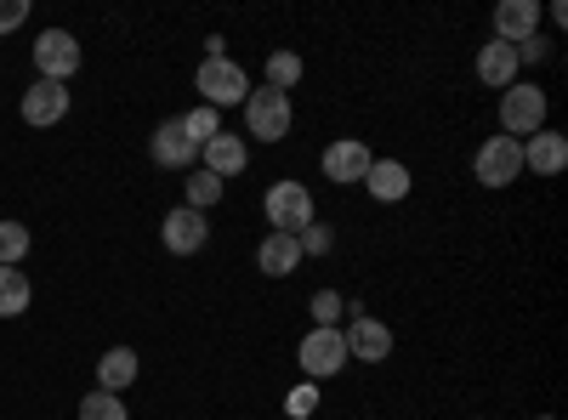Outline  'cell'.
I'll return each instance as SVG.
<instances>
[{
    "label": "cell",
    "mask_w": 568,
    "mask_h": 420,
    "mask_svg": "<svg viewBox=\"0 0 568 420\" xmlns=\"http://www.w3.org/2000/svg\"><path fill=\"white\" fill-rule=\"evenodd\" d=\"M194 91H200V103L216 109V114H222V109H245V98H251V74L222 52V58H205V63L194 69Z\"/></svg>",
    "instance_id": "1"
},
{
    "label": "cell",
    "mask_w": 568,
    "mask_h": 420,
    "mask_svg": "<svg viewBox=\"0 0 568 420\" xmlns=\"http://www.w3.org/2000/svg\"><path fill=\"white\" fill-rule=\"evenodd\" d=\"M262 216H267L273 233H302V227L318 222V199H313L307 182L284 176V182H273V188L262 194Z\"/></svg>",
    "instance_id": "2"
},
{
    "label": "cell",
    "mask_w": 568,
    "mask_h": 420,
    "mask_svg": "<svg viewBox=\"0 0 568 420\" xmlns=\"http://www.w3.org/2000/svg\"><path fill=\"white\" fill-rule=\"evenodd\" d=\"M535 131H546V91L535 80H517V85L500 91V136L529 143Z\"/></svg>",
    "instance_id": "3"
},
{
    "label": "cell",
    "mask_w": 568,
    "mask_h": 420,
    "mask_svg": "<svg viewBox=\"0 0 568 420\" xmlns=\"http://www.w3.org/2000/svg\"><path fill=\"white\" fill-rule=\"evenodd\" d=\"M291 120H296V109H291L284 91L251 85V98H245V131L251 136H262V143H284V136H291Z\"/></svg>",
    "instance_id": "4"
},
{
    "label": "cell",
    "mask_w": 568,
    "mask_h": 420,
    "mask_svg": "<svg viewBox=\"0 0 568 420\" xmlns=\"http://www.w3.org/2000/svg\"><path fill=\"white\" fill-rule=\"evenodd\" d=\"M296 363H302L307 381L342 376V369L353 363V358H347V336H342V330H318V324H313V330L302 336V347H296Z\"/></svg>",
    "instance_id": "5"
},
{
    "label": "cell",
    "mask_w": 568,
    "mask_h": 420,
    "mask_svg": "<svg viewBox=\"0 0 568 420\" xmlns=\"http://www.w3.org/2000/svg\"><path fill=\"white\" fill-rule=\"evenodd\" d=\"M74 74H80V40L69 29H40L34 34V80L69 85Z\"/></svg>",
    "instance_id": "6"
},
{
    "label": "cell",
    "mask_w": 568,
    "mask_h": 420,
    "mask_svg": "<svg viewBox=\"0 0 568 420\" xmlns=\"http://www.w3.org/2000/svg\"><path fill=\"white\" fill-rule=\"evenodd\" d=\"M471 176L484 182V188H511L517 176H524V143H511V136H489L471 160Z\"/></svg>",
    "instance_id": "7"
},
{
    "label": "cell",
    "mask_w": 568,
    "mask_h": 420,
    "mask_svg": "<svg viewBox=\"0 0 568 420\" xmlns=\"http://www.w3.org/2000/svg\"><path fill=\"white\" fill-rule=\"evenodd\" d=\"M205 239H211L205 211H187V205L165 211V222H160V245H165L171 256H200V250H205Z\"/></svg>",
    "instance_id": "8"
},
{
    "label": "cell",
    "mask_w": 568,
    "mask_h": 420,
    "mask_svg": "<svg viewBox=\"0 0 568 420\" xmlns=\"http://www.w3.org/2000/svg\"><path fill=\"white\" fill-rule=\"evenodd\" d=\"M369 148H364V136H336V143L324 148V176L336 182V188H353V182H364V171H369Z\"/></svg>",
    "instance_id": "9"
},
{
    "label": "cell",
    "mask_w": 568,
    "mask_h": 420,
    "mask_svg": "<svg viewBox=\"0 0 568 420\" xmlns=\"http://www.w3.org/2000/svg\"><path fill=\"white\" fill-rule=\"evenodd\" d=\"M149 160H154L160 171H194L200 148L187 143L182 120H165V125H154V136H149Z\"/></svg>",
    "instance_id": "10"
},
{
    "label": "cell",
    "mask_w": 568,
    "mask_h": 420,
    "mask_svg": "<svg viewBox=\"0 0 568 420\" xmlns=\"http://www.w3.org/2000/svg\"><path fill=\"white\" fill-rule=\"evenodd\" d=\"M18 114H23L29 125H58V120H69V85H58V80H34V85L23 91Z\"/></svg>",
    "instance_id": "11"
},
{
    "label": "cell",
    "mask_w": 568,
    "mask_h": 420,
    "mask_svg": "<svg viewBox=\"0 0 568 420\" xmlns=\"http://www.w3.org/2000/svg\"><path fill=\"white\" fill-rule=\"evenodd\" d=\"M540 34V0H500L495 7V34L489 40H506V45H524Z\"/></svg>",
    "instance_id": "12"
},
{
    "label": "cell",
    "mask_w": 568,
    "mask_h": 420,
    "mask_svg": "<svg viewBox=\"0 0 568 420\" xmlns=\"http://www.w3.org/2000/svg\"><path fill=\"white\" fill-rule=\"evenodd\" d=\"M342 336H347L353 363H387L393 358V330L382 318H353V330H342Z\"/></svg>",
    "instance_id": "13"
},
{
    "label": "cell",
    "mask_w": 568,
    "mask_h": 420,
    "mask_svg": "<svg viewBox=\"0 0 568 420\" xmlns=\"http://www.w3.org/2000/svg\"><path fill=\"white\" fill-rule=\"evenodd\" d=\"M364 188H369V199H375V205H398V199H409L415 176H409V165H404V160H369Z\"/></svg>",
    "instance_id": "14"
},
{
    "label": "cell",
    "mask_w": 568,
    "mask_h": 420,
    "mask_svg": "<svg viewBox=\"0 0 568 420\" xmlns=\"http://www.w3.org/2000/svg\"><path fill=\"white\" fill-rule=\"evenodd\" d=\"M200 160H205V171L216 182H227V176H240L251 165V143H245V136H233V131H222V136H211V143L200 148Z\"/></svg>",
    "instance_id": "15"
},
{
    "label": "cell",
    "mask_w": 568,
    "mask_h": 420,
    "mask_svg": "<svg viewBox=\"0 0 568 420\" xmlns=\"http://www.w3.org/2000/svg\"><path fill=\"white\" fill-rule=\"evenodd\" d=\"M568 165V136L562 131H535L529 143H524V171H535V176H557Z\"/></svg>",
    "instance_id": "16"
},
{
    "label": "cell",
    "mask_w": 568,
    "mask_h": 420,
    "mask_svg": "<svg viewBox=\"0 0 568 420\" xmlns=\"http://www.w3.org/2000/svg\"><path fill=\"white\" fill-rule=\"evenodd\" d=\"M256 267L267 278H291L302 267V239H296V233H267V239L256 245Z\"/></svg>",
    "instance_id": "17"
},
{
    "label": "cell",
    "mask_w": 568,
    "mask_h": 420,
    "mask_svg": "<svg viewBox=\"0 0 568 420\" xmlns=\"http://www.w3.org/2000/svg\"><path fill=\"white\" fill-rule=\"evenodd\" d=\"M517 45H506V40H489L484 52H478V80L489 85V91H506V85H517Z\"/></svg>",
    "instance_id": "18"
},
{
    "label": "cell",
    "mask_w": 568,
    "mask_h": 420,
    "mask_svg": "<svg viewBox=\"0 0 568 420\" xmlns=\"http://www.w3.org/2000/svg\"><path fill=\"white\" fill-rule=\"evenodd\" d=\"M136 369H142V358H136L131 347H109V352L98 358V392L125 398V387L136 381Z\"/></svg>",
    "instance_id": "19"
},
{
    "label": "cell",
    "mask_w": 568,
    "mask_h": 420,
    "mask_svg": "<svg viewBox=\"0 0 568 420\" xmlns=\"http://www.w3.org/2000/svg\"><path fill=\"white\" fill-rule=\"evenodd\" d=\"M34 301V285L23 267H0V318H23Z\"/></svg>",
    "instance_id": "20"
},
{
    "label": "cell",
    "mask_w": 568,
    "mask_h": 420,
    "mask_svg": "<svg viewBox=\"0 0 568 420\" xmlns=\"http://www.w3.org/2000/svg\"><path fill=\"white\" fill-rule=\"evenodd\" d=\"M302 74H307V63H302L296 52H273V58L262 63V85L284 91V98H291V91L302 85Z\"/></svg>",
    "instance_id": "21"
},
{
    "label": "cell",
    "mask_w": 568,
    "mask_h": 420,
    "mask_svg": "<svg viewBox=\"0 0 568 420\" xmlns=\"http://www.w3.org/2000/svg\"><path fill=\"white\" fill-rule=\"evenodd\" d=\"M222 188H227V182H216L211 171H187V182H182V199H187V211H211V205L222 199Z\"/></svg>",
    "instance_id": "22"
},
{
    "label": "cell",
    "mask_w": 568,
    "mask_h": 420,
    "mask_svg": "<svg viewBox=\"0 0 568 420\" xmlns=\"http://www.w3.org/2000/svg\"><path fill=\"white\" fill-rule=\"evenodd\" d=\"M176 120H182V131H187V143H194V148H205L211 136H222V114L205 109V103H200V109H187V114H176Z\"/></svg>",
    "instance_id": "23"
},
{
    "label": "cell",
    "mask_w": 568,
    "mask_h": 420,
    "mask_svg": "<svg viewBox=\"0 0 568 420\" xmlns=\"http://www.w3.org/2000/svg\"><path fill=\"white\" fill-rule=\"evenodd\" d=\"M29 245H34V233L23 222H0V267H18L29 256Z\"/></svg>",
    "instance_id": "24"
},
{
    "label": "cell",
    "mask_w": 568,
    "mask_h": 420,
    "mask_svg": "<svg viewBox=\"0 0 568 420\" xmlns=\"http://www.w3.org/2000/svg\"><path fill=\"white\" fill-rule=\"evenodd\" d=\"M80 420H131V409L114 392H85L80 398Z\"/></svg>",
    "instance_id": "25"
},
{
    "label": "cell",
    "mask_w": 568,
    "mask_h": 420,
    "mask_svg": "<svg viewBox=\"0 0 568 420\" xmlns=\"http://www.w3.org/2000/svg\"><path fill=\"white\" fill-rule=\"evenodd\" d=\"M313 318H318V330H342L347 296H342V290H318V296H313Z\"/></svg>",
    "instance_id": "26"
},
{
    "label": "cell",
    "mask_w": 568,
    "mask_h": 420,
    "mask_svg": "<svg viewBox=\"0 0 568 420\" xmlns=\"http://www.w3.org/2000/svg\"><path fill=\"white\" fill-rule=\"evenodd\" d=\"M296 239H302V256H329V250H336V227L313 222V227H302V233H296Z\"/></svg>",
    "instance_id": "27"
},
{
    "label": "cell",
    "mask_w": 568,
    "mask_h": 420,
    "mask_svg": "<svg viewBox=\"0 0 568 420\" xmlns=\"http://www.w3.org/2000/svg\"><path fill=\"white\" fill-rule=\"evenodd\" d=\"M318 409V381H302L291 398H284V414H291V420H307Z\"/></svg>",
    "instance_id": "28"
},
{
    "label": "cell",
    "mask_w": 568,
    "mask_h": 420,
    "mask_svg": "<svg viewBox=\"0 0 568 420\" xmlns=\"http://www.w3.org/2000/svg\"><path fill=\"white\" fill-rule=\"evenodd\" d=\"M23 18H29V0H0V34L23 29Z\"/></svg>",
    "instance_id": "29"
},
{
    "label": "cell",
    "mask_w": 568,
    "mask_h": 420,
    "mask_svg": "<svg viewBox=\"0 0 568 420\" xmlns=\"http://www.w3.org/2000/svg\"><path fill=\"white\" fill-rule=\"evenodd\" d=\"M540 58H551V40H546V34H535V40L517 45V63H540Z\"/></svg>",
    "instance_id": "30"
},
{
    "label": "cell",
    "mask_w": 568,
    "mask_h": 420,
    "mask_svg": "<svg viewBox=\"0 0 568 420\" xmlns=\"http://www.w3.org/2000/svg\"><path fill=\"white\" fill-rule=\"evenodd\" d=\"M540 420H551V414H540Z\"/></svg>",
    "instance_id": "31"
}]
</instances>
